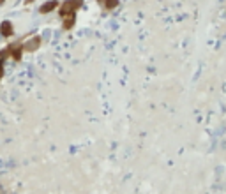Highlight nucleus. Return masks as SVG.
<instances>
[{"mask_svg": "<svg viewBox=\"0 0 226 194\" xmlns=\"http://www.w3.org/2000/svg\"><path fill=\"white\" fill-rule=\"evenodd\" d=\"M0 30H2V34H4V35H11L12 27H11V23H7V21H6V23H2V28H0Z\"/></svg>", "mask_w": 226, "mask_h": 194, "instance_id": "f257e3e1", "label": "nucleus"}, {"mask_svg": "<svg viewBox=\"0 0 226 194\" xmlns=\"http://www.w3.org/2000/svg\"><path fill=\"white\" fill-rule=\"evenodd\" d=\"M55 6H57V2H48V4H44V6L41 7V12H48V11H51Z\"/></svg>", "mask_w": 226, "mask_h": 194, "instance_id": "7ed1b4c3", "label": "nucleus"}, {"mask_svg": "<svg viewBox=\"0 0 226 194\" xmlns=\"http://www.w3.org/2000/svg\"><path fill=\"white\" fill-rule=\"evenodd\" d=\"M2 2H4V0H0V4H2Z\"/></svg>", "mask_w": 226, "mask_h": 194, "instance_id": "39448f33", "label": "nucleus"}, {"mask_svg": "<svg viewBox=\"0 0 226 194\" xmlns=\"http://www.w3.org/2000/svg\"><path fill=\"white\" fill-rule=\"evenodd\" d=\"M115 6H117V0H106V7L111 9V7H115Z\"/></svg>", "mask_w": 226, "mask_h": 194, "instance_id": "20e7f679", "label": "nucleus"}, {"mask_svg": "<svg viewBox=\"0 0 226 194\" xmlns=\"http://www.w3.org/2000/svg\"><path fill=\"white\" fill-rule=\"evenodd\" d=\"M37 46H39V39H37V37H35V39H32L30 42H27V44H25V48H27V50H35Z\"/></svg>", "mask_w": 226, "mask_h": 194, "instance_id": "f03ea898", "label": "nucleus"}]
</instances>
